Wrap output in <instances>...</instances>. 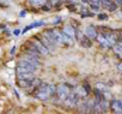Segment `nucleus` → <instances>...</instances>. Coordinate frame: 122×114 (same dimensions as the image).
I'll use <instances>...</instances> for the list:
<instances>
[{"mask_svg":"<svg viewBox=\"0 0 122 114\" xmlns=\"http://www.w3.org/2000/svg\"><path fill=\"white\" fill-rule=\"evenodd\" d=\"M78 100H79V97L76 95V92H74V91H72V92H70V95L67 96V98H66L65 101L67 102V104H68V106L74 107V106L78 103Z\"/></svg>","mask_w":122,"mask_h":114,"instance_id":"423d86ee","label":"nucleus"},{"mask_svg":"<svg viewBox=\"0 0 122 114\" xmlns=\"http://www.w3.org/2000/svg\"><path fill=\"white\" fill-rule=\"evenodd\" d=\"M97 35H98V33H97V29H96L95 27L89 25V27L86 28V34H85V36H86L87 38H96Z\"/></svg>","mask_w":122,"mask_h":114,"instance_id":"0eeeda50","label":"nucleus"},{"mask_svg":"<svg viewBox=\"0 0 122 114\" xmlns=\"http://www.w3.org/2000/svg\"><path fill=\"white\" fill-rule=\"evenodd\" d=\"M76 37H77V40L80 42L81 46H84V47H90V46H91L90 40L84 35V33H81V31H79V30H76Z\"/></svg>","mask_w":122,"mask_h":114,"instance_id":"7ed1b4c3","label":"nucleus"},{"mask_svg":"<svg viewBox=\"0 0 122 114\" xmlns=\"http://www.w3.org/2000/svg\"><path fill=\"white\" fill-rule=\"evenodd\" d=\"M18 79H19V82H31L32 79H35V77H34V73L28 72V73L18 75Z\"/></svg>","mask_w":122,"mask_h":114,"instance_id":"1a4fd4ad","label":"nucleus"},{"mask_svg":"<svg viewBox=\"0 0 122 114\" xmlns=\"http://www.w3.org/2000/svg\"><path fill=\"white\" fill-rule=\"evenodd\" d=\"M41 43H42V44H43L48 50H49V49H53V48H54V46H55L54 43H51V42L49 41V38L46 36V34H43V35H42V42H41Z\"/></svg>","mask_w":122,"mask_h":114,"instance_id":"9b49d317","label":"nucleus"},{"mask_svg":"<svg viewBox=\"0 0 122 114\" xmlns=\"http://www.w3.org/2000/svg\"><path fill=\"white\" fill-rule=\"evenodd\" d=\"M56 92V85L55 84H49V96L53 97Z\"/></svg>","mask_w":122,"mask_h":114,"instance_id":"f3484780","label":"nucleus"},{"mask_svg":"<svg viewBox=\"0 0 122 114\" xmlns=\"http://www.w3.org/2000/svg\"><path fill=\"white\" fill-rule=\"evenodd\" d=\"M37 91H36V97H38L40 100H43V101H46V100H48V98H50V96H49V84H43V83H41L40 84V87L36 89Z\"/></svg>","mask_w":122,"mask_h":114,"instance_id":"f257e3e1","label":"nucleus"},{"mask_svg":"<svg viewBox=\"0 0 122 114\" xmlns=\"http://www.w3.org/2000/svg\"><path fill=\"white\" fill-rule=\"evenodd\" d=\"M96 87H97V89H98L101 92H107V91H108V88H107L104 84H102V83H97Z\"/></svg>","mask_w":122,"mask_h":114,"instance_id":"a211bd4d","label":"nucleus"},{"mask_svg":"<svg viewBox=\"0 0 122 114\" xmlns=\"http://www.w3.org/2000/svg\"><path fill=\"white\" fill-rule=\"evenodd\" d=\"M102 6L105 7V9H108L109 11H114L116 9V5L112 1H102Z\"/></svg>","mask_w":122,"mask_h":114,"instance_id":"2eb2a0df","label":"nucleus"},{"mask_svg":"<svg viewBox=\"0 0 122 114\" xmlns=\"http://www.w3.org/2000/svg\"><path fill=\"white\" fill-rule=\"evenodd\" d=\"M97 40H98V42L102 44V46H104V47H110V44L108 43V41H107V38L103 36V35H101V34H98L97 35V37H96Z\"/></svg>","mask_w":122,"mask_h":114,"instance_id":"dca6fc26","label":"nucleus"},{"mask_svg":"<svg viewBox=\"0 0 122 114\" xmlns=\"http://www.w3.org/2000/svg\"><path fill=\"white\" fill-rule=\"evenodd\" d=\"M24 60H26V61H29L30 64H32L36 69L40 66V60L38 59H36V58H32V56H30V55H24Z\"/></svg>","mask_w":122,"mask_h":114,"instance_id":"ddd939ff","label":"nucleus"},{"mask_svg":"<svg viewBox=\"0 0 122 114\" xmlns=\"http://www.w3.org/2000/svg\"><path fill=\"white\" fill-rule=\"evenodd\" d=\"M117 69H118V71L121 72V64H118V66H117Z\"/></svg>","mask_w":122,"mask_h":114,"instance_id":"4be33fe9","label":"nucleus"},{"mask_svg":"<svg viewBox=\"0 0 122 114\" xmlns=\"http://www.w3.org/2000/svg\"><path fill=\"white\" fill-rule=\"evenodd\" d=\"M66 36H68L70 38H73V37H76V29L74 28H72L71 25H66L65 28H64V31H62Z\"/></svg>","mask_w":122,"mask_h":114,"instance_id":"9d476101","label":"nucleus"},{"mask_svg":"<svg viewBox=\"0 0 122 114\" xmlns=\"http://www.w3.org/2000/svg\"><path fill=\"white\" fill-rule=\"evenodd\" d=\"M30 3L35 6H41L42 4H46V1H30Z\"/></svg>","mask_w":122,"mask_h":114,"instance_id":"6ab92c4d","label":"nucleus"},{"mask_svg":"<svg viewBox=\"0 0 122 114\" xmlns=\"http://www.w3.org/2000/svg\"><path fill=\"white\" fill-rule=\"evenodd\" d=\"M110 108H111V110H112L115 114H121V110H122V103H121V101H120V100H114V101H111Z\"/></svg>","mask_w":122,"mask_h":114,"instance_id":"39448f33","label":"nucleus"},{"mask_svg":"<svg viewBox=\"0 0 122 114\" xmlns=\"http://www.w3.org/2000/svg\"><path fill=\"white\" fill-rule=\"evenodd\" d=\"M112 48H114V52H115V54L118 56H121V52H122V43H121V41H118V42H116L114 46H112Z\"/></svg>","mask_w":122,"mask_h":114,"instance_id":"4468645a","label":"nucleus"},{"mask_svg":"<svg viewBox=\"0 0 122 114\" xmlns=\"http://www.w3.org/2000/svg\"><path fill=\"white\" fill-rule=\"evenodd\" d=\"M31 46L40 53V54H48L49 53V50L41 43V41H38V40H34V41H31Z\"/></svg>","mask_w":122,"mask_h":114,"instance_id":"20e7f679","label":"nucleus"},{"mask_svg":"<svg viewBox=\"0 0 122 114\" xmlns=\"http://www.w3.org/2000/svg\"><path fill=\"white\" fill-rule=\"evenodd\" d=\"M19 33H20L19 30H16V31H15V35H19Z\"/></svg>","mask_w":122,"mask_h":114,"instance_id":"412c9836","label":"nucleus"},{"mask_svg":"<svg viewBox=\"0 0 122 114\" xmlns=\"http://www.w3.org/2000/svg\"><path fill=\"white\" fill-rule=\"evenodd\" d=\"M18 66L24 67V69H25V70H28L29 72H34V71L36 70V67H35L32 64H30L29 61H26V60H24V59H22V60L18 63Z\"/></svg>","mask_w":122,"mask_h":114,"instance_id":"6e6552de","label":"nucleus"},{"mask_svg":"<svg viewBox=\"0 0 122 114\" xmlns=\"http://www.w3.org/2000/svg\"><path fill=\"white\" fill-rule=\"evenodd\" d=\"M99 18H101V19H105L107 16H105V15H99Z\"/></svg>","mask_w":122,"mask_h":114,"instance_id":"aec40b11","label":"nucleus"},{"mask_svg":"<svg viewBox=\"0 0 122 114\" xmlns=\"http://www.w3.org/2000/svg\"><path fill=\"white\" fill-rule=\"evenodd\" d=\"M74 92H76V95H77L79 98H84V97H86V95H87V90H86L84 87H77V89L74 90Z\"/></svg>","mask_w":122,"mask_h":114,"instance_id":"f8f14e48","label":"nucleus"},{"mask_svg":"<svg viewBox=\"0 0 122 114\" xmlns=\"http://www.w3.org/2000/svg\"><path fill=\"white\" fill-rule=\"evenodd\" d=\"M70 92H71L70 88L66 84H59V85H56V94H57L60 100L65 101L67 98V96L70 95Z\"/></svg>","mask_w":122,"mask_h":114,"instance_id":"f03ea898","label":"nucleus"}]
</instances>
